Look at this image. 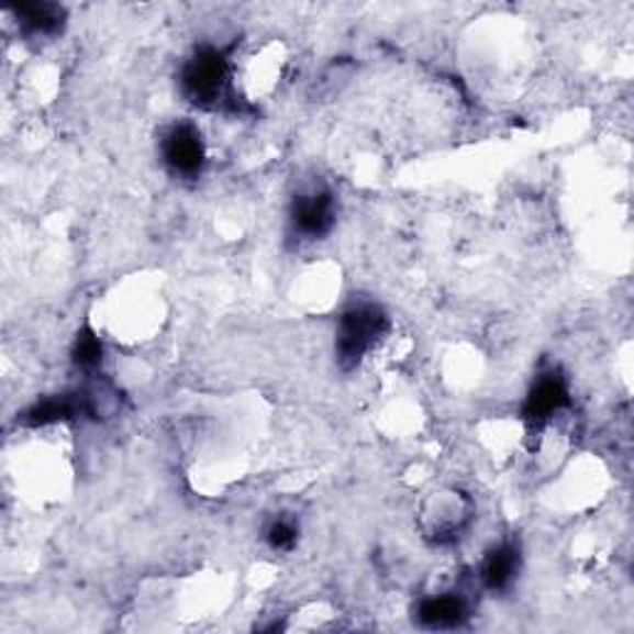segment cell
Instances as JSON below:
<instances>
[{"mask_svg":"<svg viewBox=\"0 0 634 634\" xmlns=\"http://www.w3.org/2000/svg\"><path fill=\"white\" fill-rule=\"evenodd\" d=\"M231 63L219 47L203 45L193 53L181 70V92L201 110H216L229 102Z\"/></svg>","mask_w":634,"mask_h":634,"instance_id":"obj_1","label":"cell"},{"mask_svg":"<svg viewBox=\"0 0 634 634\" xmlns=\"http://www.w3.org/2000/svg\"><path fill=\"white\" fill-rule=\"evenodd\" d=\"M387 312L375 302H359L343 312L335 337V355L343 369H353L387 333Z\"/></svg>","mask_w":634,"mask_h":634,"instance_id":"obj_2","label":"cell"},{"mask_svg":"<svg viewBox=\"0 0 634 634\" xmlns=\"http://www.w3.org/2000/svg\"><path fill=\"white\" fill-rule=\"evenodd\" d=\"M162 156L171 174L181 179H197L207 164L201 132L189 122L174 124L162 140Z\"/></svg>","mask_w":634,"mask_h":634,"instance_id":"obj_3","label":"cell"},{"mask_svg":"<svg viewBox=\"0 0 634 634\" xmlns=\"http://www.w3.org/2000/svg\"><path fill=\"white\" fill-rule=\"evenodd\" d=\"M290 223L302 238H323L335 223V201L330 191L302 193L290 207Z\"/></svg>","mask_w":634,"mask_h":634,"instance_id":"obj_4","label":"cell"},{"mask_svg":"<svg viewBox=\"0 0 634 634\" xmlns=\"http://www.w3.org/2000/svg\"><path fill=\"white\" fill-rule=\"evenodd\" d=\"M568 404H570L568 382H565L558 372H548L533 385L529 399H525L523 404V416L529 424L541 426L548 422L550 416L563 412Z\"/></svg>","mask_w":634,"mask_h":634,"instance_id":"obj_5","label":"cell"},{"mask_svg":"<svg viewBox=\"0 0 634 634\" xmlns=\"http://www.w3.org/2000/svg\"><path fill=\"white\" fill-rule=\"evenodd\" d=\"M18 27L31 37H53L63 33L65 8L55 3H23L13 8Z\"/></svg>","mask_w":634,"mask_h":634,"instance_id":"obj_6","label":"cell"},{"mask_svg":"<svg viewBox=\"0 0 634 634\" xmlns=\"http://www.w3.org/2000/svg\"><path fill=\"white\" fill-rule=\"evenodd\" d=\"M82 412H90V402H87V397L60 394V397H51V399H43V402L33 404L23 414V424L47 426L55 422H65V419H73Z\"/></svg>","mask_w":634,"mask_h":634,"instance_id":"obj_7","label":"cell"},{"mask_svg":"<svg viewBox=\"0 0 634 634\" xmlns=\"http://www.w3.org/2000/svg\"><path fill=\"white\" fill-rule=\"evenodd\" d=\"M419 622L432 630H448L458 627L466 618V602L458 594H436V598H426L416 610Z\"/></svg>","mask_w":634,"mask_h":634,"instance_id":"obj_8","label":"cell"},{"mask_svg":"<svg viewBox=\"0 0 634 634\" xmlns=\"http://www.w3.org/2000/svg\"><path fill=\"white\" fill-rule=\"evenodd\" d=\"M515 572H519V550L509 543L493 548L481 565V580L489 590H505Z\"/></svg>","mask_w":634,"mask_h":634,"instance_id":"obj_9","label":"cell"},{"mask_svg":"<svg viewBox=\"0 0 634 634\" xmlns=\"http://www.w3.org/2000/svg\"><path fill=\"white\" fill-rule=\"evenodd\" d=\"M73 363L80 369H94L102 363V343L92 330H82V333L75 337Z\"/></svg>","mask_w":634,"mask_h":634,"instance_id":"obj_10","label":"cell"},{"mask_svg":"<svg viewBox=\"0 0 634 634\" xmlns=\"http://www.w3.org/2000/svg\"><path fill=\"white\" fill-rule=\"evenodd\" d=\"M266 541L272 550H290L298 543V529L296 523L288 519H278L268 525Z\"/></svg>","mask_w":634,"mask_h":634,"instance_id":"obj_11","label":"cell"}]
</instances>
